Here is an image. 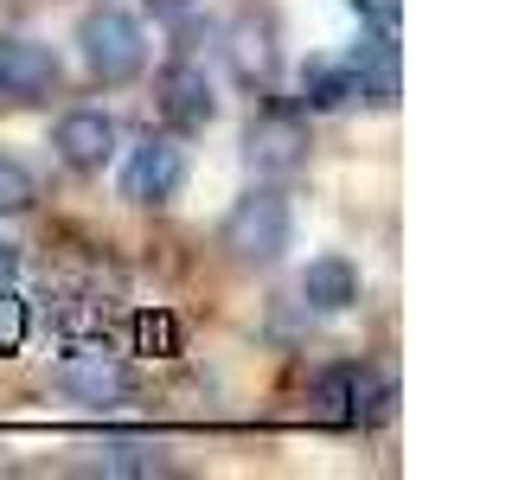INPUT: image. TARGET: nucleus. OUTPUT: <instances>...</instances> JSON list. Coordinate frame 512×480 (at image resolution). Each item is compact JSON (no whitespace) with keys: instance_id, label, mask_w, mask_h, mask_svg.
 Here are the masks:
<instances>
[{"instance_id":"obj_1","label":"nucleus","mask_w":512,"mask_h":480,"mask_svg":"<svg viewBox=\"0 0 512 480\" xmlns=\"http://www.w3.org/2000/svg\"><path fill=\"white\" fill-rule=\"evenodd\" d=\"M77 52H84V71L96 77V84H135L141 64H148V32H141V20L128 7H116V0H96V7H84V20H77Z\"/></svg>"},{"instance_id":"obj_2","label":"nucleus","mask_w":512,"mask_h":480,"mask_svg":"<svg viewBox=\"0 0 512 480\" xmlns=\"http://www.w3.org/2000/svg\"><path fill=\"white\" fill-rule=\"evenodd\" d=\"M224 250H231V263L244 269H269L282 263L288 244H295V212H288V199L276 186H250L244 199L224 212Z\"/></svg>"},{"instance_id":"obj_3","label":"nucleus","mask_w":512,"mask_h":480,"mask_svg":"<svg viewBox=\"0 0 512 480\" xmlns=\"http://www.w3.org/2000/svg\"><path fill=\"white\" fill-rule=\"evenodd\" d=\"M52 391L71 397L84 410H116L135 397V372L122 365V352H103V346H71L64 359L52 365Z\"/></svg>"},{"instance_id":"obj_4","label":"nucleus","mask_w":512,"mask_h":480,"mask_svg":"<svg viewBox=\"0 0 512 480\" xmlns=\"http://www.w3.org/2000/svg\"><path fill=\"white\" fill-rule=\"evenodd\" d=\"M314 154L308 141V122L295 116V109H263L250 128H244V160L263 180H288V173H301Z\"/></svg>"},{"instance_id":"obj_5","label":"nucleus","mask_w":512,"mask_h":480,"mask_svg":"<svg viewBox=\"0 0 512 480\" xmlns=\"http://www.w3.org/2000/svg\"><path fill=\"white\" fill-rule=\"evenodd\" d=\"M186 186V148L173 135H148L122 160V199L128 205H173Z\"/></svg>"},{"instance_id":"obj_6","label":"nucleus","mask_w":512,"mask_h":480,"mask_svg":"<svg viewBox=\"0 0 512 480\" xmlns=\"http://www.w3.org/2000/svg\"><path fill=\"white\" fill-rule=\"evenodd\" d=\"M58 90V52L26 32H0V96L13 103H39Z\"/></svg>"},{"instance_id":"obj_7","label":"nucleus","mask_w":512,"mask_h":480,"mask_svg":"<svg viewBox=\"0 0 512 480\" xmlns=\"http://www.w3.org/2000/svg\"><path fill=\"white\" fill-rule=\"evenodd\" d=\"M160 116H167L173 128H212L218 116V90H212V77H205V64H192V58H173L167 71H160Z\"/></svg>"},{"instance_id":"obj_8","label":"nucleus","mask_w":512,"mask_h":480,"mask_svg":"<svg viewBox=\"0 0 512 480\" xmlns=\"http://www.w3.org/2000/svg\"><path fill=\"white\" fill-rule=\"evenodd\" d=\"M52 148L71 173H103L109 160H116V116H103V109H71V116L58 122Z\"/></svg>"},{"instance_id":"obj_9","label":"nucleus","mask_w":512,"mask_h":480,"mask_svg":"<svg viewBox=\"0 0 512 480\" xmlns=\"http://www.w3.org/2000/svg\"><path fill=\"white\" fill-rule=\"evenodd\" d=\"M224 58H231L237 84L263 90L269 77H276V20H269V13H237L231 32H224Z\"/></svg>"},{"instance_id":"obj_10","label":"nucleus","mask_w":512,"mask_h":480,"mask_svg":"<svg viewBox=\"0 0 512 480\" xmlns=\"http://www.w3.org/2000/svg\"><path fill=\"white\" fill-rule=\"evenodd\" d=\"M346 64H352V96H365L372 109L397 103V90H404V71H397V32L359 39V52H352Z\"/></svg>"},{"instance_id":"obj_11","label":"nucleus","mask_w":512,"mask_h":480,"mask_svg":"<svg viewBox=\"0 0 512 480\" xmlns=\"http://www.w3.org/2000/svg\"><path fill=\"white\" fill-rule=\"evenodd\" d=\"M359 263L352 256H314L308 269H301V301H308L314 314H346V308H359Z\"/></svg>"},{"instance_id":"obj_12","label":"nucleus","mask_w":512,"mask_h":480,"mask_svg":"<svg viewBox=\"0 0 512 480\" xmlns=\"http://www.w3.org/2000/svg\"><path fill=\"white\" fill-rule=\"evenodd\" d=\"M352 103V64L346 58H308L301 64V109H346Z\"/></svg>"},{"instance_id":"obj_13","label":"nucleus","mask_w":512,"mask_h":480,"mask_svg":"<svg viewBox=\"0 0 512 480\" xmlns=\"http://www.w3.org/2000/svg\"><path fill=\"white\" fill-rule=\"evenodd\" d=\"M103 474H167V448L160 442H135V436H116L96 448Z\"/></svg>"},{"instance_id":"obj_14","label":"nucleus","mask_w":512,"mask_h":480,"mask_svg":"<svg viewBox=\"0 0 512 480\" xmlns=\"http://www.w3.org/2000/svg\"><path fill=\"white\" fill-rule=\"evenodd\" d=\"M314 410L327 416V423H359V372H352V365L327 372L314 384Z\"/></svg>"},{"instance_id":"obj_15","label":"nucleus","mask_w":512,"mask_h":480,"mask_svg":"<svg viewBox=\"0 0 512 480\" xmlns=\"http://www.w3.org/2000/svg\"><path fill=\"white\" fill-rule=\"evenodd\" d=\"M32 199H39V180L26 173V160L0 154V218H20V212H32Z\"/></svg>"},{"instance_id":"obj_16","label":"nucleus","mask_w":512,"mask_h":480,"mask_svg":"<svg viewBox=\"0 0 512 480\" xmlns=\"http://www.w3.org/2000/svg\"><path fill=\"white\" fill-rule=\"evenodd\" d=\"M128 340H135V352H154V359H173V352H180V320H173V314H135V327H128Z\"/></svg>"},{"instance_id":"obj_17","label":"nucleus","mask_w":512,"mask_h":480,"mask_svg":"<svg viewBox=\"0 0 512 480\" xmlns=\"http://www.w3.org/2000/svg\"><path fill=\"white\" fill-rule=\"evenodd\" d=\"M26 333H32V314H26V301L13 295V288H0V359H13V352L26 346Z\"/></svg>"},{"instance_id":"obj_18","label":"nucleus","mask_w":512,"mask_h":480,"mask_svg":"<svg viewBox=\"0 0 512 480\" xmlns=\"http://www.w3.org/2000/svg\"><path fill=\"white\" fill-rule=\"evenodd\" d=\"M346 7L372 32H397V20H404V0H346Z\"/></svg>"},{"instance_id":"obj_19","label":"nucleus","mask_w":512,"mask_h":480,"mask_svg":"<svg viewBox=\"0 0 512 480\" xmlns=\"http://www.w3.org/2000/svg\"><path fill=\"white\" fill-rule=\"evenodd\" d=\"M13 276H20V250L0 244V288H13Z\"/></svg>"}]
</instances>
